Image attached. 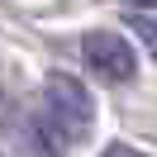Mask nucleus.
<instances>
[{
    "mask_svg": "<svg viewBox=\"0 0 157 157\" xmlns=\"http://www.w3.org/2000/svg\"><path fill=\"white\" fill-rule=\"evenodd\" d=\"M38 133L52 147H76L81 138L95 124V100H90L86 81L71 76V71H48L43 76V100H38Z\"/></svg>",
    "mask_w": 157,
    "mask_h": 157,
    "instance_id": "f257e3e1",
    "label": "nucleus"
},
{
    "mask_svg": "<svg viewBox=\"0 0 157 157\" xmlns=\"http://www.w3.org/2000/svg\"><path fill=\"white\" fill-rule=\"evenodd\" d=\"M81 62L109 86H124L138 76V52L128 48V38L119 29H90L81 33Z\"/></svg>",
    "mask_w": 157,
    "mask_h": 157,
    "instance_id": "f03ea898",
    "label": "nucleus"
},
{
    "mask_svg": "<svg viewBox=\"0 0 157 157\" xmlns=\"http://www.w3.org/2000/svg\"><path fill=\"white\" fill-rule=\"evenodd\" d=\"M124 24L138 33V43L147 48V57H157V14H152V10H128Z\"/></svg>",
    "mask_w": 157,
    "mask_h": 157,
    "instance_id": "7ed1b4c3",
    "label": "nucleus"
},
{
    "mask_svg": "<svg viewBox=\"0 0 157 157\" xmlns=\"http://www.w3.org/2000/svg\"><path fill=\"white\" fill-rule=\"evenodd\" d=\"M100 157H147V152H143V147H133V143H109Z\"/></svg>",
    "mask_w": 157,
    "mask_h": 157,
    "instance_id": "20e7f679",
    "label": "nucleus"
},
{
    "mask_svg": "<svg viewBox=\"0 0 157 157\" xmlns=\"http://www.w3.org/2000/svg\"><path fill=\"white\" fill-rule=\"evenodd\" d=\"M133 10H157V0H128Z\"/></svg>",
    "mask_w": 157,
    "mask_h": 157,
    "instance_id": "39448f33",
    "label": "nucleus"
}]
</instances>
